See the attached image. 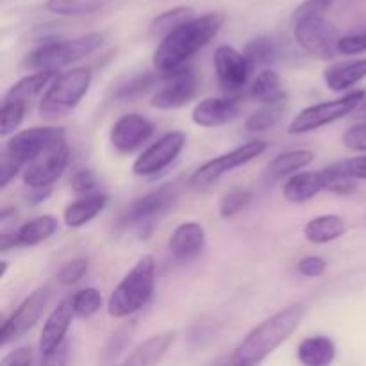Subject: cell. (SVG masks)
<instances>
[{"mask_svg": "<svg viewBox=\"0 0 366 366\" xmlns=\"http://www.w3.org/2000/svg\"><path fill=\"white\" fill-rule=\"evenodd\" d=\"M0 267H2V272H0V279H6V274H7V268H9V264H7V261H2V263H0Z\"/></svg>", "mask_w": 366, "mask_h": 366, "instance_id": "52", "label": "cell"}, {"mask_svg": "<svg viewBox=\"0 0 366 366\" xmlns=\"http://www.w3.org/2000/svg\"><path fill=\"white\" fill-rule=\"evenodd\" d=\"M343 143L354 152H366V122L352 125L343 134Z\"/></svg>", "mask_w": 366, "mask_h": 366, "instance_id": "45", "label": "cell"}, {"mask_svg": "<svg viewBox=\"0 0 366 366\" xmlns=\"http://www.w3.org/2000/svg\"><path fill=\"white\" fill-rule=\"evenodd\" d=\"M250 202H252V192L250 189L234 188L222 197L220 204H218V213H220L222 218L229 220V218H234L236 214L247 209Z\"/></svg>", "mask_w": 366, "mask_h": 366, "instance_id": "37", "label": "cell"}, {"mask_svg": "<svg viewBox=\"0 0 366 366\" xmlns=\"http://www.w3.org/2000/svg\"><path fill=\"white\" fill-rule=\"evenodd\" d=\"M25 113H27V104L25 102L2 99V104H0V134H2V138H7L20 127Z\"/></svg>", "mask_w": 366, "mask_h": 366, "instance_id": "35", "label": "cell"}, {"mask_svg": "<svg viewBox=\"0 0 366 366\" xmlns=\"http://www.w3.org/2000/svg\"><path fill=\"white\" fill-rule=\"evenodd\" d=\"M338 52L343 56H356V54L366 52V31L342 36L338 43Z\"/></svg>", "mask_w": 366, "mask_h": 366, "instance_id": "46", "label": "cell"}, {"mask_svg": "<svg viewBox=\"0 0 366 366\" xmlns=\"http://www.w3.org/2000/svg\"><path fill=\"white\" fill-rule=\"evenodd\" d=\"M250 97L261 104H282L288 99V93L282 88L281 75L272 66L261 68L250 84Z\"/></svg>", "mask_w": 366, "mask_h": 366, "instance_id": "27", "label": "cell"}, {"mask_svg": "<svg viewBox=\"0 0 366 366\" xmlns=\"http://www.w3.org/2000/svg\"><path fill=\"white\" fill-rule=\"evenodd\" d=\"M193 16H195V11L192 7H174V9L164 11V13H161L159 16H156L152 20V24H150V34L164 38L168 32L177 29L184 21L192 20Z\"/></svg>", "mask_w": 366, "mask_h": 366, "instance_id": "33", "label": "cell"}, {"mask_svg": "<svg viewBox=\"0 0 366 366\" xmlns=\"http://www.w3.org/2000/svg\"><path fill=\"white\" fill-rule=\"evenodd\" d=\"M224 25V14L213 11L202 16H193L168 32L157 45L152 56V64L161 75L174 74L204 49Z\"/></svg>", "mask_w": 366, "mask_h": 366, "instance_id": "1", "label": "cell"}, {"mask_svg": "<svg viewBox=\"0 0 366 366\" xmlns=\"http://www.w3.org/2000/svg\"><path fill=\"white\" fill-rule=\"evenodd\" d=\"M325 189V179L320 172H297L282 184V197L288 202L302 204L315 199Z\"/></svg>", "mask_w": 366, "mask_h": 366, "instance_id": "22", "label": "cell"}, {"mask_svg": "<svg viewBox=\"0 0 366 366\" xmlns=\"http://www.w3.org/2000/svg\"><path fill=\"white\" fill-rule=\"evenodd\" d=\"M32 363H34V350L31 347H18L2 357V365L6 366H27Z\"/></svg>", "mask_w": 366, "mask_h": 366, "instance_id": "48", "label": "cell"}, {"mask_svg": "<svg viewBox=\"0 0 366 366\" xmlns=\"http://www.w3.org/2000/svg\"><path fill=\"white\" fill-rule=\"evenodd\" d=\"M20 170H24V167L16 163L13 157L2 152V159H0V188H7V184L20 174Z\"/></svg>", "mask_w": 366, "mask_h": 366, "instance_id": "47", "label": "cell"}, {"mask_svg": "<svg viewBox=\"0 0 366 366\" xmlns=\"http://www.w3.org/2000/svg\"><path fill=\"white\" fill-rule=\"evenodd\" d=\"M267 149L268 142H264V139H250V142L243 143V145L236 147V149L229 150V152L222 154V156L214 157V159H209L202 167L197 168L192 174V177H189V186L195 189H207L222 175L229 174V172L236 170V168L245 167L250 161L257 159Z\"/></svg>", "mask_w": 366, "mask_h": 366, "instance_id": "7", "label": "cell"}, {"mask_svg": "<svg viewBox=\"0 0 366 366\" xmlns=\"http://www.w3.org/2000/svg\"><path fill=\"white\" fill-rule=\"evenodd\" d=\"M71 307L77 318H92L102 310V295L95 288H82L70 297Z\"/></svg>", "mask_w": 366, "mask_h": 366, "instance_id": "36", "label": "cell"}, {"mask_svg": "<svg viewBox=\"0 0 366 366\" xmlns=\"http://www.w3.org/2000/svg\"><path fill=\"white\" fill-rule=\"evenodd\" d=\"M175 331H164L161 335L150 336L149 340L139 343L134 350L131 352V356H127V360L124 361V365L131 366H147V365H156L167 356V352L170 350V347L174 345Z\"/></svg>", "mask_w": 366, "mask_h": 366, "instance_id": "23", "label": "cell"}, {"mask_svg": "<svg viewBox=\"0 0 366 366\" xmlns=\"http://www.w3.org/2000/svg\"><path fill=\"white\" fill-rule=\"evenodd\" d=\"M156 290V259L154 256L139 257L134 267L118 282L107 300V315L114 320H122L149 304Z\"/></svg>", "mask_w": 366, "mask_h": 366, "instance_id": "3", "label": "cell"}, {"mask_svg": "<svg viewBox=\"0 0 366 366\" xmlns=\"http://www.w3.org/2000/svg\"><path fill=\"white\" fill-rule=\"evenodd\" d=\"M14 247H18L16 234H14V232H2V236H0V252H9Z\"/></svg>", "mask_w": 366, "mask_h": 366, "instance_id": "50", "label": "cell"}, {"mask_svg": "<svg viewBox=\"0 0 366 366\" xmlns=\"http://www.w3.org/2000/svg\"><path fill=\"white\" fill-rule=\"evenodd\" d=\"M325 179V189L331 193H336V195H350L357 189L356 179L349 177L343 172H340L336 168V164H331V167L324 168L322 170Z\"/></svg>", "mask_w": 366, "mask_h": 366, "instance_id": "39", "label": "cell"}, {"mask_svg": "<svg viewBox=\"0 0 366 366\" xmlns=\"http://www.w3.org/2000/svg\"><path fill=\"white\" fill-rule=\"evenodd\" d=\"M365 97V89H357V92L349 93V95L340 97V99L304 107L290 122L288 132L290 134H306V132H313L317 129L325 127V125H331L335 122L343 120V118L350 117L354 113V109L363 102Z\"/></svg>", "mask_w": 366, "mask_h": 366, "instance_id": "6", "label": "cell"}, {"mask_svg": "<svg viewBox=\"0 0 366 366\" xmlns=\"http://www.w3.org/2000/svg\"><path fill=\"white\" fill-rule=\"evenodd\" d=\"M336 343L329 336H307L299 343L297 360L304 366H327L336 360Z\"/></svg>", "mask_w": 366, "mask_h": 366, "instance_id": "25", "label": "cell"}, {"mask_svg": "<svg viewBox=\"0 0 366 366\" xmlns=\"http://www.w3.org/2000/svg\"><path fill=\"white\" fill-rule=\"evenodd\" d=\"M243 54H245L247 61L252 68H268L277 63L281 52H279V46L274 39L268 38V36H259V38H254L247 43Z\"/></svg>", "mask_w": 366, "mask_h": 366, "instance_id": "30", "label": "cell"}, {"mask_svg": "<svg viewBox=\"0 0 366 366\" xmlns=\"http://www.w3.org/2000/svg\"><path fill=\"white\" fill-rule=\"evenodd\" d=\"M89 268V259L88 257H75V259L68 261L64 263L63 267L59 268L57 272V282L64 286H71V285H77L82 277L86 275Z\"/></svg>", "mask_w": 366, "mask_h": 366, "instance_id": "40", "label": "cell"}, {"mask_svg": "<svg viewBox=\"0 0 366 366\" xmlns=\"http://www.w3.org/2000/svg\"><path fill=\"white\" fill-rule=\"evenodd\" d=\"M56 231V218L50 217V214H43V217H36L21 224L14 234H16L18 247H36L39 243L46 242L49 238H52Z\"/></svg>", "mask_w": 366, "mask_h": 366, "instance_id": "29", "label": "cell"}, {"mask_svg": "<svg viewBox=\"0 0 366 366\" xmlns=\"http://www.w3.org/2000/svg\"><path fill=\"white\" fill-rule=\"evenodd\" d=\"M366 79V59L332 64L324 71V82L331 92H347Z\"/></svg>", "mask_w": 366, "mask_h": 366, "instance_id": "26", "label": "cell"}, {"mask_svg": "<svg viewBox=\"0 0 366 366\" xmlns=\"http://www.w3.org/2000/svg\"><path fill=\"white\" fill-rule=\"evenodd\" d=\"M206 249V229L199 222H182L168 239V250L177 263L195 259Z\"/></svg>", "mask_w": 366, "mask_h": 366, "instance_id": "18", "label": "cell"}, {"mask_svg": "<svg viewBox=\"0 0 366 366\" xmlns=\"http://www.w3.org/2000/svg\"><path fill=\"white\" fill-rule=\"evenodd\" d=\"M102 45L104 34L100 32H92L74 39H52L29 52L24 59V68L31 71L59 70L86 59Z\"/></svg>", "mask_w": 366, "mask_h": 366, "instance_id": "4", "label": "cell"}, {"mask_svg": "<svg viewBox=\"0 0 366 366\" xmlns=\"http://www.w3.org/2000/svg\"><path fill=\"white\" fill-rule=\"evenodd\" d=\"M239 114V104L234 95L207 97L192 111V120L199 127H220L229 124Z\"/></svg>", "mask_w": 366, "mask_h": 366, "instance_id": "19", "label": "cell"}, {"mask_svg": "<svg viewBox=\"0 0 366 366\" xmlns=\"http://www.w3.org/2000/svg\"><path fill=\"white\" fill-rule=\"evenodd\" d=\"M213 66L222 89L229 95H236L245 88L252 70L245 54L231 45H220L213 54Z\"/></svg>", "mask_w": 366, "mask_h": 366, "instance_id": "14", "label": "cell"}, {"mask_svg": "<svg viewBox=\"0 0 366 366\" xmlns=\"http://www.w3.org/2000/svg\"><path fill=\"white\" fill-rule=\"evenodd\" d=\"M114 0H46V9L59 16H84L104 9Z\"/></svg>", "mask_w": 366, "mask_h": 366, "instance_id": "31", "label": "cell"}, {"mask_svg": "<svg viewBox=\"0 0 366 366\" xmlns=\"http://www.w3.org/2000/svg\"><path fill=\"white\" fill-rule=\"evenodd\" d=\"M306 304L295 302L282 307L272 317L264 318L261 324L250 329L245 338L238 343L231 357L232 365L254 366L259 365L288 342L293 332L299 329L300 322L306 317Z\"/></svg>", "mask_w": 366, "mask_h": 366, "instance_id": "2", "label": "cell"}, {"mask_svg": "<svg viewBox=\"0 0 366 366\" xmlns=\"http://www.w3.org/2000/svg\"><path fill=\"white\" fill-rule=\"evenodd\" d=\"M179 199V189L175 184H163L157 189H152L147 195L136 199L122 214L120 225L125 229L152 227L159 218H163Z\"/></svg>", "mask_w": 366, "mask_h": 366, "instance_id": "8", "label": "cell"}, {"mask_svg": "<svg viewBox=\"0 0 366 366\" xmlns=\"http://www.w3.org/2000/svg\"><path fill=\"white\" fill-rule=\"evenodd\" d=\"M156 75L152 74H145V75H138V77L129 79L127 82L118 86V89L114 92V99L117 100H136L139 97L145 95L150 88L157 82Z\"/></svg>", "mask_w": 366, "mask_h": 366, "instance_id": "38", "label": "cell"}, {"mask_svg": "<svg viewBox=\"0 0 366 366\" xmlns=\"http://www.w3.org/2000/svg\"><path fill=\"white\" fill-rule=\"evenodd\" d=\"M59 71L57 70H38L32 71V74L25 75L20 81L14 82L6 93H4L2 99H13V100H21L25 104H31L43 89H46L50 86V82L57 77Z\"/></svg>", "mask_w": 366, "mask_h": 366, "instance_id": "28", "label": "cell"}, {"mask_svg": "<svg viewBox=\"0 0 366 366\" xmlns=\"http://www.w3.org/2000/svg\"><path fill=\"white\" fill-rule=\"evenodd\" d=\"M107 202H109V197H107L106 193L93 192L88 193V195H81V199L74 200V202L68 204V206L64 207V225L70 229L84 227V225H88L89 222L95 220V218L106 209Z\"/></svg>", "mask_w": 366, "mask_h": 366, "instance_id": "21", "label": "cell"}, {"mask_svg": "<svg viewBox=\"0 0 366 366\" xmlns=\"http://www.w3.org/2000/svg\"><path fill=\"white\" fill-rule=\"evenodd\" d=\"M134 332H136L134 320L120 325V327H118L109 338H107V342L104 343L102 363H114V361H118V357L125 352V349H127L129 343H131Z\"/></svg>", "mask_w": 366, "mask_h": 366, "instance_id": "32", "label": "cell"}, {"mask_svg": "<svg viewBox=\"0 0 366 366\" xmlns=\"http://www.w3.org/2000/svg\"><path fill=\"white\" fill-rule=\"evenodd\" d=\"M186 145V134L181 131H172L157 138L152 145L147 147L132 163V174L138 177H154L170 167Z\"/></svg>", "mask_w": 366, "mask_h": 366, "instance_id": "12", "label": "cell"}, {"mask_svg": "<svg viewBox=\"0 0 366 366\" xmlns=\"http://www.w3.org/2000/svg\"><path fill=\"white\" fill-rule=\"evenodd\" d=\"M295 41L311 56L318 59H332L338 52V43L342 39L335 24L324 16L304 18L295 21L293 27Z\"/></svg>", "mask_w": 366, "mask_h": 366, "instance_id": "10", "label": "cell"}, {"mask_svg": "<svg viewBox=\"0 0 366 366\" xmlns=\"http://www.w3.org/2000/svg\"><path fill=\"white\" fill-rule=\"evenodd\" d=\"M68 161H70V149L66 145V139H57L39 156H36L31 163L25 164L21 170L24 184L29 188H50L64 174Z\"/></svg>", "mask_w": 366, "mask_h": 366, "instance_id": "11", "label": "cell"}, {"mask_svg": "<svg viewBox=\"0 0 366 366\" xmlns=\"http://www.w3.org/2000/svg\"><path fill=\"white\" fill-rule=\"evenodd\" d=\"M352 117L357 118V120H361V122H366V97L363 99V102H361L360 106L354 109Z\"/></svg>", "mask_w": 366, "mask_h": 366, "instance_id": "51", "label": "cell"}, {"mask_svg": "<svg viewBox=\"0 0 366 366\" xmlns=\"http://www.w3.org/2000/svg\"><path fill=\"white\" fill-rule=\"evenodd\" d=\"M97 184H99V179L93 174L89 168H81V170L75 172L70 179V188L74 189V193L77 195H88V193L95 192Z\"/></svg>", "mask_w": 366, "mask_h": 366, "instance_id": "42", "label": "cell"}, {"mask_svg": "<svg viewBox=\"0 0 366 366\" xmlns=\"http://www.w3.org/2000/svg\"><path fill=\"white\" fill-rule=\"evenodd\" d=\"M327 261L320 256H306L297 263V270L300 275L310 279H318L327 272Z\"/></svg>", "mask_w": 366, "mask_h": 366, "instance_id": "44", "label": "cell"}, {"mask_svg": "<svg viewBox=\"0 0 366 366\" xmlns=\"http://www.w3.org/2000/svg\"><path fill=\"white\" fill-rule=\"evenodd\" d=\"M74 317L75 313L74 307H71V299H64L63 302H59L52 311H50L45 324H43L41 335H39V356H49V354L54 352L61 343L66 342V335L68 331H70Z\"/></svg>", "mask_w": 366, "mask_h": 366, "instance_id": "17", "label": "cell"}, {"mask_svg": "<svg viewBox=\"0 0 366 366\" xmlns=\"http://www.w3.org/2000/svg\"><path fill=\"white\" fill-rule=\"evenodd\" d=\"M68 361V343L63 342L54 352L41 357L43 365H64Z\"/></svg>", "mask_w": 366, "mask_h": 366, "instance_id": "49", "label": "cell"}, {"mask_svg": "<svg viewBox=\"0 0 366 366\" xmlns=\"http://www.w3.org/2000/svg\"><path fill=\"white\" fill-rule=\"evenodd\" d=\"M50 297H52V290L49 286H41V288L34 290L31 295L25 297L20 306L9 315V318L4 320L2 329H0V347H7L9 343L24 338L43 317L50 302Z\"/></svg>", "mask_w": 366, "mask_h": 366, "instance_id": "9", "label": "cell"}, {"mask_svg": "<svg viewBox=\"0 0 366 366\" xmlns=\"http://www.w3.org/2000/svg\"><path fill=\"white\" fill-rule=\"evenodd\" d=\"M332 2H335V0H304V2L293 11V21L304 20V18L324 16V14L332 7Z\"/></svg>", "mask_w": 366, "mask_h": 366, "instance_id": "41", "label": "cell"}, {"mask_svg": "<svg viewBox=\"0 0 366 366\" xmlns=\"http://www.w3.org/2000/svg\"><path fill=\"white\" fill-rule=\"evenodd\" d=\"M347 232V222L338 214H320L304 225V238L313 245H327Z\"/></svg>", "mask_w": 366, "mask_h": 366, "instance_id": "24", "label": "cell"}, {"mask_svg": "<svg viewBox=\"0 0 366 366\" xmlns=\"http://www.w3.org/2000/svg\"><path fill=\"white\" fill-rule=\"evenodd\" d=\"M317 157L315 150L310 149H293L285 150L279 156L268 163V167L263 172L264 184H275V182L282 181L286 177H292L293 174L302 170L304 167L311 164Z\"/></svg>", "mask_w": 366, "mask_h": 366, "instance_id": "20", "label": "cell"}, {"mask_svg": "<svg viewBox=\"0 0 366 366\" xmlns=\"http://www.w3.org/2000/svg\"><path fill=\"white\" fill-rule=\"evenodd\" d=\"M154 134V124L138 113H125L113 124L109 131L111 145L122 154L138 150Z\"/></svg>", "mask_w": 366, "mask_h": 366, "instance_id": "16", "label": "cell"}, {"mask_svg": "<svg viewBox=\"0 0 366 366\" xmlns=\"http://www.w3.org/2000/svg\"><path fill=\"white\" fill-rule=\"evenodd\" d=\"M335 164L340 172H343L349 177L356 179V181H366V154L347 157V159L338 161Z\"/></svg>", "mask_w": 366, "mask_h": 366, "instance_id": "43", "label": "cell"}, {"mask_svg": "<svg viewBox=\"0 0 366 366\" xmlns=\"http://www.w3.org/2000/svg\"><path fill=\"white\" fill-rule=\"evenodd\" d=\"M282 104H264L261 109L254 111L245 120V129L249 132H267L274 129L282 120Z\"/></svg>", "mask_w": 366, "mask_h": 366, "instance_id": "34", "label": "cell"}, {"mask_svg": "<svg viewBox=\"0 0 366 366\" xmlns=\"http://www.w3.org/2000/svg\"><path fill=\"white\" fill-rule=\"evenodd\" d=\"M92 81L93 71L89 66H77L57 74V77L43 93V99L39 102V114L45 120L63 118L88 95Z\"/></svg>", "mask_w": 366, "mask_h": 366, "instance_id": "5", "label": "cell"}, {"mask_svg": "<svg viewBox=\"0 0 366 366\" xmlns=\"http://www.w3.org/2000/svg\"><path fill=\"white\" fill-rule=\"evenodd\" d=\"M64 138V129L57 125H43V127H31L25 131L13 132L11 138L4 143V154L13 157L16 163L25 168L36 156L49 149L57 139Z\"/></svg>", "mask_w": 366, "mask_h": 366, "instance_id": "13", "label": "cell"}, {"mask_svg": "<svg viewBox=\"0 0 366 366\" xmlns=\"http://www.w3.org/2000/svg\"><path fill=\"white\" fill-rule=\"evenodd\" d=\"M197 89H199V81L195 74L188 68H181L174 74L164 75L163 86L152 95L150 106L161 111L179 109L195 99Z\"/></svg>", "mask_w": 366, "mask_h": 366, "instance_id": "15", "label": "cell"}]
</instances>
